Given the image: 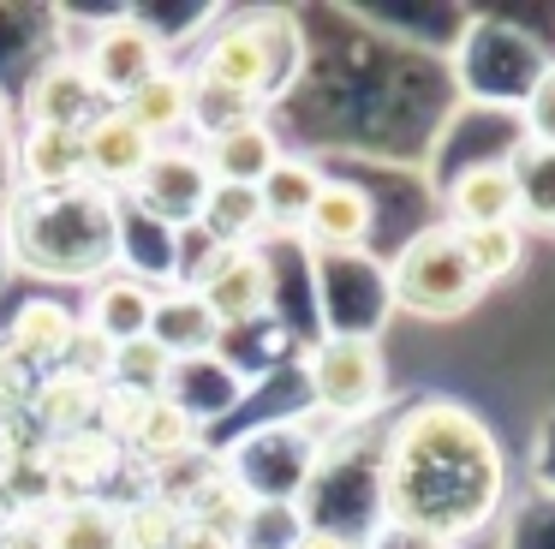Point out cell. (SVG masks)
<instances>
[{"label": "cell", "instance_id": "cell-31", "mask_svg": "<svg viewBox=\"0 0 555 549\" xmlns=\"http://www.w3.org/2000/svg\"><path fill=\"white\" fill-rule=\"evenodd\" d=\"M0 549H49V513H18V520H0Z\"/></svg>", "mask_w": 555, "mask_h": 549}, {"label": "cell", "instance_id": "cell-28", "mask_svg": "<svg viewBox=\"0 0 555 549\" xmlns=\"http://www.w3.org/2000/svg\"><path fill=\"white\" fill-rule=\"evenodd\" d=\"M173 370H180V358L162 353V346L144 334V341L114 346L108 382H114V388H132V394H168V388H173Z\"/></svg>", "mask_w": 555, "mask_h": 549}, {"label": "cell", "instance_id": "cell-25", "mask_svg": "<svg viewBox=\"0 0 555 549\" xmlns=\"http://www.w3.org/2000/svg\"><path fill=\"white\" fill-rule=\"evenodd\" d=\"M317 186H323V167L305 162V155H281V162L269 167V179L257 186L269 227H299L305 209H311V197H317Z\"/></svg>", "mask_w": 555, "mask_h": 549}, {"label": "cell", "instance_id": "cell-32", "mask_svg": "<svg viewBox=\"0 0 555 549\" xmlns=\"http://www.w3.org/2000/svg\"><path fill=\"white\" fill-rule=\"evenodd\" d=\"M293 549H364V544H359V537H347V532H328V525H305Z\"/></svg>", "mask_w": 555, "mask_h": 549}, {"label": "cell", "instance_id": "cell-12", "mask_svg": "<svg viewBox=\"0 0 555 549\" xmlns=\"http://www.w3.org/2000/svg\"><path fill=\"white\" fill-rule=\"evenodd\" d=\"M49 460V477H54V496L61 501H85V496H102L114 484V472L126 465V448L108 436V430H78V436H61L42 448Z\"/></svg>", "mask_w": 555, "mask_h": 549}, {"label": "cell", "instance_id": "cell-2", "mask_svg": "<svg viewBox=\"0 0 555 549\" xmlns=\"http://www.w3.org/2000/svg\"><path fill=\"white\" fill-rule=\"evenodd\" d=\"M13 257L42 281H90L114 274L120 263V203L102 186L25 191L13 209Z\"/></svg>", "mask_w": 555, "mask_h": 549}, {"label": "cell", "instance_id": "cell-1", "mask_svg": "<svg viewBox=\"0 0 555 549\" xmlns=\"http://www.w3.org/2000/svg\"><path fill=\"white\" fill-rule=\"evenodd\" d=\"M502 501V448L460 400H424L395 424L383 454V513L395 532L454 549Z\"/></svg>", "mask_w": 555, "mask_h": 549}, {"label": "cell", "instance_id": "cell-9", "mask_svg": "<svg viewBox=\"0 0 555 549\" xmlns=\"http://www.w3.org/2000/svg\"><path fill=\"white\" fill-rule=\"evenodd\" d=\"M120 448L132 465L168 477V472H180V465H192L197 454H204V418L185 400H173V394H156V400H144L138 424L120 436Z\"/></svg>", "mask_w": 555, "mask_h": 549}, {"label": "cell", "instance_id": "cell-23", "mask_svg": "<svg viewBox=\"0 0 555 549\" xmlns=\"http://www.w3.org/2000/svg\"><path fill=\"white\" fill-rule=\"evenodd\" d=\"M514 167V197H519V227H538V233H555V150L543 143H519L507 155Z\"/></svg>", "mask_w": 555, "mask_h": 549}, {"label": "cell", "instance_id": "cell-5", "mask_svg": "<svg viewBox=\"0 0 555 549\" xmlns=\"http://www.w3.org/2000/svg\"><path fill=\"white\" fill-rule=\"evenodd\" d=\"M305 388H311L317 412H328L335 424H352V418H371L388 394V370L383 353H376L371 334H323L305 358Z\"/></svg>", "mask_w": 555, "mask_h": 549}, {"label": "cell", "instance_id": "cell-4", "mask_svg": "<svg viewBox=\"0 0 555 549\" xmlns=\"http://www.w3.org/2000/svg\"><path fill=\"white\" fill-rule=\"evenodd\" d=\"M388 293H395L400 310H412V317H424V322H454V317H466L490 286H483L478 269L466 263L460 233L442 221V227H424V233H412L406 245H400L395 269H388Z\"/></svg>", "mask_w": 555, "mask_h": 549}, {"label": "cell", "instance_id": "cell-6", "mask_svg": "<svg viewBox=\"0 0 555 549\" xmlns=\"http://www.w3.org/2000/svg\"><path fill=\"white\" fill-rule=\"evenodd\" d=\"M78 66L96 84L102 107H126L156 72H168V54H162V36L144 18H108L102 30H90Z\"/></svg>", "mask_w": 555, "mask_h": 549}, {"label": "cell", "instance_id": "cell-15", "mask_svg": "<svg viewBox=\"0 0 555 549\" xmlns=\"http://www.w3.org/2000/svg\"><path fill=\"white\" fill-rule=\"evenodd\" d=\"M495 221L519 227V197H514V167H507V155L472 162L448 186V227H495Z\"/></svg>", "mask_w": 555, "mask_h": 549}, {"label": "cell", "instance_id": "cell-22", "mask_svg": "<svg viewBox=\"0 0 555 549\" xmlns=\"http://www.w3.org/2000/svg\"><path fill=\"white\" fill-rule=\"evenodd\" d=\"M269 227L263 197L251 186H216L204 197V215H197V233L221 251H251V239Z\"/></svg>", "mask_w": 555, "mask_h": 549}, {"label": "cell", "instance_id": "cell-14", "mask_svg": "<svg viewBox=\"0 0 555 549\" xmlns=\"http://www.w3.org/2000/svg\"><path fill=\"white\" fill-rule=\"evenodd\" d=\"M150 317H156V286L138 281V274H102V281L90 286L85 310H78V322H85L90 334H102L108 346L144 341Z\"/></svg>", "mask_w": 555, "mask_h": 549}, {"label": "cell", "instance_id": "cell-10", "mask_svg": "<svg viewBox=\"0 0 555 549\" xmlns=\"http://www.w3.org/2000/svg\"><path fill=\"white\" fill-rule=\"evenodd\" d=\"M102 114L96 84L85 78L78 54H54L30 72L25 84V126H54V131H85Z\"/></svg>", "mask_w": 555, "mask_h": 549}, {"label": "cell", "instance_id": "cell-8", "mask_svg": "<svg viewBox=\"0 0 555 549\" xmlns=\"http://www.w3.org/2000/svg\"><path fill=\"white\" fill-rule=\"evenodd\" d=\"M138 197H144V209L156 215V221L168 227H197V215H204V197L216 191V179H209V162L204 150H185V143H156V155L144 162V174H138Z\"/></svg>", "mask_w": 555, "mask_h": 549}, {"label": "cell", "instance_id": "cell-21", "mask_svg": "<svg viewBox=\"0 0 555 549\" xmlns=\"http://www.w3.org/2000/svg\"><path fill=\"white\" fill-rule=\"evenodd\" d=\"M120 114L132 119L150 143H168L180 126H192V72H180V66L156 72V78H150Z\"/></svg>", "mask_w": 555, "mask_h": 549}, {"label": "cell", "instance_id": "cell-7", "mask_svg": "<svg viewBox=\"0 0 555 549\" xmlns=\"http://www.w3.org/2000/svg\"><path fill=\"white\" fill-rule=\"evenodd\" d=\"M209 310H216L221 334L228 329H251L269 317V298H275V269H269L263 251H216L204 269V281L192 286Z\"/></svg>", "mask_w": 555, "mask_h": 549}, {"label": "cell", "instance_id": "cell-20", "mask_svg": "<svg viewBox=\"0 0 555 549\" xmlns=\"http://www.w3.org/2000/svg\"><path fill=\"white\" fill-rule=\"evenodd\" d=\"M18 167H25V186H30V191L90 186V174H85V131L25 126V143H18Z\"/></svg>", "mask_w": 555, "mask_h": 549}, {"label": "cell", "instance_id": "cell-18", "mask_svg": "<svg viewBox=\"0 0 555 549\" xmlns=\"http://www.w3.org/2000/svg\"><path fill=\"white\" fill-rule=\"evenodd\" d=\"M204 150V162H209V179L216 186H263L269 179V167L281 162V138L269 131V119H245V126H233V131H221V138H209V143H197Z\"/></svg>", "mask_w": 555, "mask_h": 549}, {"label": "cell", "instance_id": "cell-13", "mask_svg": "<svg viewBox=\"0 0 555 549\" xmlns=\"http://www.w3.org/2000/svg\"><path fill=\"white\" fill-rule=\"evenodd\" d=\"M150 155H156V143H150L120 107H102L85 126V174H90V186H102V191L138 186Z\"/></svg>", "mask_w": 555, "mask_h": 549}, {"label": "cell", "instance_id": "cell-19", "mask_svg": "<svg viewBox=\"0 0 555 549\" xmlns=\"http://www.w3.org/2000/svg\"><path fill=\"white\" fill-rule=\"evenodd\" d=\"M150 341L162 346V353H173L185 365V358H209L221 341V322L216 310L204 305L197 293H185V286H173V293H156V317H150Z\"/></svg>", "mask_w": 555, "mask_h": 549}, {"label": "cell", "instance_id": "cell-24", "mask_svg": "<svg viewBox=\"0 0 555 549\" xmlns=\"http://www.w3.org/2000/svg\"><path fill=\"white\" fill-rule=\"evenodd\" d=\"M49 549H120V508L102 496L61 501L49 513Z\"/></svg>", "mask_w": 555, "mask_h": 549}, {"label": "cell", "instance_id": "cell-3", "mask_svg": "<svg viewBox=\"0 0 555 549\" xmlns=\"http://www.w3.org/2000/svg\"><path fill=\"white\" fill-rule=\"evenodd\" d=\"M293 66H299V30H293L287 18H275V12H257V18L221 24L192 78L216 84V90H233L240 102L263 107L269 95L287 90Z\"/></svg>", "mask_w": 555, "mask_h": 549}, {"label": "cell", "instance_id": "cell-26", "mask_svg": "<svg viewBox=\"0 0 555 549\" xmlns=\"http://www.w3.org/2000/svg\"><path fill=\"white\" fill-rule=\"evenodd\" d=\"M460 233V251H466V263L478 269L483 286L507 281V274L526 263V227L514 221H495V227H454Z\"/></svg>", "mask_w": 555, "mask_h": 549}, {"label": "cell", "instance_id": "cell-27", "mask_svg": "<svg viewBox=\"0 0 555 549\" xmlns=\"http://www.w3.org/2000/svg\"><path fill=\"white\" fill-rule=\"evenodd\" d=\"M185 532V513L168 496H138L120 508V549H173Z\"/></svg>", "mask_w": 555, "mask_h": 549}, {"label": "cell", "instance_id": "cell-16", "mask_svg": "<svg viewBox=\"0 0 555 549\" xmlns=\"http://www.w3.org/2000/svg\"><path fill=\"white\" fill-rule=\"evenodd\" d=\"M73 334H78V310L61 305V298H25V305L13 310V322H7V341L25 365L37 370H61L66 353H73Z\"/></svg>", "mask_w": 555, "mask_h": 549}, {"label": "cell", "instance_id": "cell-17", "mask_svg": "<svg viewBox=\"0 0 555 549\" xmlns=\"http://www.w3.org/2000/svg\"><path fill=\"white\" fill-rule=\"evenodd\" d=\"M96 412H102V382L78 376V370H42L37 400H30V430L42 442L78 436V430L96 424Z\"/></svg>", "mask_w": 555, "mask_h": 549}, {"label": "cell", "instance_id": "cell-11", "mask_svg": "<svg viewBox=\"0 0 555 549\" xmlns=\"http://www.w3.org/2000/svg\"><path fill=\"white\" fill-rule=\"evenodd\" d=\"M371 227H376L371 191H364L359 179H328L323 174V186H317V197H311V209H305L299 233H305V245H311V251L347 257V251H359L364 239H371Z\"/></svg>", "mask_w": 555, "mask_h": 549}, {"label": "cell", "instance_id": "cell-29", "mask_svg": "<svg viewBox=\"0 0 555 549\" xmlns=\"http://www.w3.org/2000/svg\"><path fill=\"white\" fill-rule=\"evenodd\" d=\"M37 382H42L37 365H25L13 346H0V424H25L30 400H37Z\"/></svg>", "mask_w": 555, "mask_h": 549}, {"label": "cell", "instance_id": "cell-30", "mask_svg": "<svg viewBox=\"0 0 555 549\" xmlns=\"http://www.w3.org/2000/svg\"><path fill=\"white\" fill-rule=\"evenodd\" d=\"M526 138L543 143V150H555V66L538 78V90H531V114H526Z\"/></svg>", "mask_w": 555, "mask_h": 549}, {"label": "cell", "instance_id": "cell-33", "mask_svg": "<svg viewBox=\"0 0 555 549\" xmlns=\"http://www.w3.org/2000/svg\"><path fill=\"white\" fill-rule=\"evenodd\" d=\"M173 549H240V544H233V537H221V532H209V525H185Z\"/></svg>", "mask_w": 555, "mask_h": 549}]
</instances>
